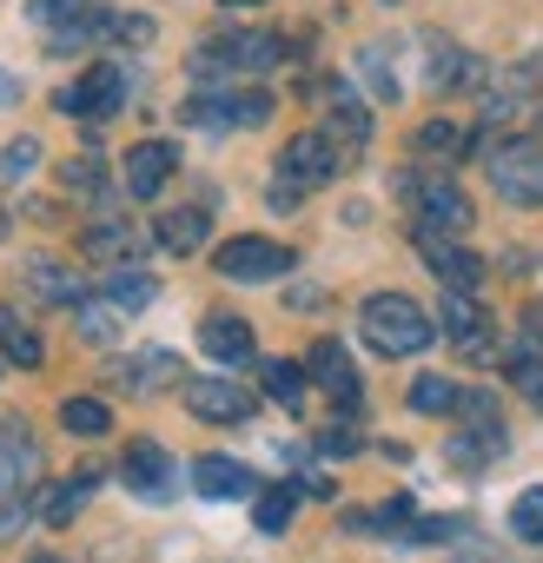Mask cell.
I'll return each mask as SVG.
<instances>
[{
  "mask_svg": "<svg viewBox=\"0 0 543 563\" xmlns=\"http://www.w3.org/2000/svg\"><path fill=\"white\" fill-rule=\"evenodd\" d=\"M398 199L411 206V239H464L477 219L451 173H398Z\"/></svg>",
  "mask_w": 543,
  "mask_h": 563,
  "instance_id": "1",
  "label": "cell"
},
{
  "mask_svg": "<svg viewBox=\"0 0 543 563\" xmlns=\"http://www.w3.org/2000/svg\"><path fill=\"white\" fill-rule=\"evenodd\" d=\"M358 332H365V345L385 352V358H418V352L437 339V319H431L418 299H405V292H372V299L358 306Z\"/></svg>",
  "mask_w": 543,
  "mask_h": 563,
  "instance_id": "2",
  "label": "cell"
},
{
  "mask_svg": "<svg viewBox=\"0 0 543 563\" xmlns=\"http://www.w3.org/2000/svg\"><path fill=\"white\" fill-rule=\"evenodd\" d=\"M286 60V34H272V27H252V34H219L192 54V74L199 80H245V74H272Z\"/></svg>",
  "mask_w": 543,
  "mask_h": 563,
  "instance_id": "3",
  "label": "cell"
},
{
  "mask_svg": "<svg viewBox=\"0 0 543 563\" xmlns=\"http://www.w3.org/2000/svg\"><path fill=\"white\" fill-rule=\"evenodd\" d=\"M27 21L54 41V54H74V47H87L113 27L107 0H27Z\"/></svg>",
  "mask_w": 543,
  "mask_h": 563,
  "instance_id": "4",
  "label": "cell"
},
{
  "mask_svg": "<svg viewBox=\"0 0 543 563\" xmlns=\"http://www.w3.org/2000/svg\"><path fill=\"white\" fill-rule=\"evenodd\" d=\"M484 153H490V186L510 206H543V140H490L484 133Z\"/></svg>",
  "mask_w": 543,
  "mask_h": 563,
  "instance_id": "5",
  "label": "cell"
},
{
  "mask_svg": "<svg viewBox=\"0 0 543 563\" xmlns=\"http://www.w3.org/2000/svg\"><path fill=\"white\" fill-rule=\"evenodd\" d=\"M292 265H299V258H292V245L258 239V232L225 239V245L212 252V272H219V278H232V286H265V278H286Z\"/></svg>",
  "mask_w": 543,
  "mask_h": 563,
  "instance_id": "6",
  "label": "cell"
},
{
  "mask_svg": "<svg viewBox=\"0 0 543 563\" xmlns=\"http://www.w3.org/2000/svg\"><path fill=\"white\" fill-rule=\"evenodd\" d=\"M503 451V418L490 391H457V438H451V464H490Z\"/></svg>",
  "mask_w": 543,
  "mask_h": 563,
  "instance_id": "7",
  "label": "cell"
},
{
  "mask_svg": "<svg viewBox=\"0 0 543 563\" xmlns=\"http://www.w3.org/2000/svg\"><path fill=\"white\" fill-rule=\"evenodd\" d=\"M67 120H113L120 107H126V67L120 60H93L87 67V80H74V87H60V100H54Z\"/></svg>",
  "mask_w": 543,
  "mask_h": 563,
  "instance_id": "8",
  "label": "cell"
},
{
  "mask_svg": "<svg viewBox=\"0 0 543 563\" xmlns=\"http://www.w3.org/2000/svg\"><path fill=\"white\" fill-rule=\"evenodd\" d=\"M345 173V153L332 146V133H299V140H286V153H279V186H292V192H319V186H332Z\"/></svg>",
  "mask_w": 543,
  "mask_h": 563,
  "instance_id": "9",
  "label": "cell"
},
{
  "mask_svg": "<svg viewBox=\"0 0 543 563\" xmlns=\"http://www.w3.org/2000/svg\"><path fill=\"white\" fill-rule=\"evenodd\" d=\"M120 477H126V490L133 497H146V504H173V490H179V464L153 444V438H140V444H126V457H120Z\"/></svg>",
  "mask_w": 543,
  "mask_h": 563,
  "instance_id": "10",
  "label": "cell"
},
{
  "mask_svg": "<svg viewBox=\"0 0 543 563\" xmlns=\"http://www.w3.org/2000/svg\"><path fill=\"white\" fill-rule=\"evenodd\" d=\"M186 411L206 424H245L258 411V398L239 378H186Z\"/></svg>",
  "mask_w": 543,
  "mask_h": 563,
  "instance_id": "11",
  "label": "cell"
},
{
  "mask_svg": "<svg viewBox=\"0 0 543 563\" xmlns=\"http://www.w3.org/2000/svg\"><path fill=\"white\" fill-rule=\"evenodd\" d=\"M437 332H444L451 345H464L470 358H490V319H484L477 292H444V306H437Z\"/></svg>",
  "mask_w": 543,
  "mask_h": 563,
  "instance_id": "12",
  "label": "cell"
},
{
  "mask_svg": "<svg viewBox=\"0 0 543 563\" xmlns=\"http://www.w3.org/2000/svg\"><path fill=\"white\" fill-rule=\"evenodd\" d=\"M192 490H199V497H219V504H232V497H258V477H252L239 457H219V451H206V457H192Z\"/></svg>",
  "mask_w": 543,
  "mask_h": 563,
  "instance_id": "13",
  "label": "cell"
},
{
  "mask_svg": "<svg viewBox=\"0 0 543 563\" xmlns=\"http://www.w3.org/2000/svg\"><path fill=\"white\" fill-rule=\"evenodd\" d=\"M418 252H424L431 272L444 278V292H477V286H484V258L464 252L457 239H418Z\"/></svg>",
  "mask_w": 543,
  "mask_h": 563,
  "instance_id": "14",
  "label": "cell"
},
{
  "mask_svg": "<svg viewBox=\"0 0 543 563\" xmlns=\"http://www.w3.org/2000/svg\"><path fill=\"white\" fill-rule=\"evenodd\" d=\"M173 166H179V153H173L166 140H146V146H133V153H126V173H120V179H126V192H133V199H153V192L173 179Z\"/></svg>",
  "mask_w": 543,
  "mask_h": 563,
  "instance_id": "15",
  "label": "cell"
},
{
  "mask_svg": "<svg viewBox=\"0 0 543 563\" xmlns=\"http://www.w3.org/2000/svg\"><path fill=\"white\" fill-rule=\"evenodd\" d=\"M80 252L100 258V265H133L140 258V225L133 219H93L80 232Z\"/></svg>",
  "mask_w": 543,
  "mask_h": 563,
  "instance_id": "16",
  "label": "cell"
},
{
  "mask_svg": "<svg viewBox=\"0 0 543 563\" xmlns=\"http://www.w3.org/2000/svg\"><path fill=\"white\" fill-rule=\"evenodd\" d=\"M173 378H186V365H179L173 352H140V358L113 365V385H120V391H133V398H153V391H166Z\"/></svg>",
  "mask_w": 543,
  "mask_h": 563,
  "instance_id": "17",
  "label": "cell"
},
{
  "mask_svg": "<svg viewBox=\"0 0 543 563\" xmlns=\"http://www.w3.org/2000/svg\"><path fill=\"white\" fill-rule=\"evenodd\" d=\"M34 471H41V451H34V438H27V424H0V497L27 490Z\"/></svg>",
  "mask_w": 543,
  "mask_h": 563,
  "instance_id": "18",
  "label": "cell"
},
{
  "mask_svg": "<svg viewBox=\"0 0 543 563\" xmlns=\"http://www.w3.org/2000/svg\"><path fill=\"white\" fill-rule=\"evenodd\" d=\"M306 378H319L339 405H358V372H352V358H345V345H339V339H319V345H312Z\"/></svg>",
  "mask_w": 543,
  "mask_h": 563,
  "instance_id": "19",
  "label": "cell"
},
{
  "mask_svg": "<svg viewBox=\"0 0 543 563\" xmlns=\"http://www.w3.org/2000/svg\"><path fill=\"white\" fill-rule=\"evenodd\" d=\"M503 372H510V385H517V398H523L530 411H543V345H536L530 332L503 345Z\"/></svg>",
  "mask_w": 543,
  "mask_h": 563,
  "instance_id": "20",
  "label": "cell"
},
{
  "mask_svg": "<svg viewBox=\"0 0 543 563\" xmlns=\"http://www.w3.org/2000/svg\"><path fill=\"white\" fill-rule=\"evenodd\" d=\"M21 286H27L41 306H80V299H87L80 278H74L67 265H54V258H27V265H21Z\"/></svg>",
  "mask_w": 543,
  "mask_h": 563,
  "instance_id": "21",
  "label": "cell"
},
{
  "mask_svg": "<svg viewBox=\"0 0 543 563\" xmlns=\"http://www.w3.org/2000/svg\"><path fill=\"white\" fill-rule=\"evenodd\" d=\"M199 345H206V358H219V365H245V358H252V325L232 319V312H212V319L199 325Z\"/></svg>",
  "mask_w": 543,
  "mask_h": 563,
  "instance_id": "22",
  "label": "cell"
},
{
  "mask_svg": "<svg viewBox=\"0 0 543 563\" xmlns=\"http://www.w3.org/2000/svg\"><path fill=\"white\" fill-rule=\"evenodd\" d=\"M206 232H212V219L199 212V206H179V212H159V225H153V239L166 245V252H199L206 245Z\"/></svg>",
  "mask_w": 543,
  "mask_h": 563,
  "instance_id": "23",
  "label": "cell"
},
{
  "mask_svg": "<svg viewBox=\"0 0 543 563\" xmlns=\"http://www.w3.org/2000/svg\"><path fill=\"white\" fill-rule=\"evenodd\" d=\"M93 484H100V477H93V471H74V477H60V484H54V490H47V497H41V517H47V523H54V530H67V523H74V517H80V504H87V497H93Z\"/></svg>",
  "mask_w": 543,
  "mask_h": 563,
  "instance_id": "24",
  "label": "cell"
},
{
  "mask_svg": "<svg viewBox=\"0 0 543 563\" xmlns=\"http://www.w3.org/2000/svg\"><path fill=\"white\" fill-rule=\"evenodd\" d=\"M292 517H299V484H272V490H258V504H252L258 537H286Z\"/></svg>",
  "mask_w": 543,
  "mask_h": 563,
  "instance_id": "25",
  "label": "cell"
},
{
  "mask_svg": "<svg viewBox=\"0 0 543 563\" xmlns=\"http://www.w3.org/2000/svg\"><path fill=\"white\" fill-rule=\"evenodd\" d=\"M424 47L437 54V60H431V87H437V93H451V87H470V80H477V60H470L464 47H451V41H437V34H424Z\"/></svg>",
  "mask_w": 543,
  "mask_h": 563,
  "instance_id": "26",
  "label": "cell"
},
{
  "mask_svg": "<svg viewBox=\"0 0 543 563\" xmlns=\"http://www.w3.org/2000/svg\"><path fill=\"white\" fill-rule=\"evenodd\" d=\"M258 378H265V398H272V405H286V411L306 405V365H292V358H265Z\"/></svg>",
  "mask_w": 543,
  "mask_h": 563,
  "instance_id": "27",
  "label": "cell"
},
{
  "mask_svg": "<svg viewBox=\"0 0 543 563\" xmlns=\"http://www.w3.org/2000/svg\"><path fill=\"white\" fill-rule=\"evenodd\" d=\"M120 319H126V312H120L113 299H80V306H74V332H80L87 345H113V339H120Z\"/></svg>",
  "mask_w": 543,
  "mask_h": 563,
  "instance_id": "28",
  "label": "cell"
},
{
  "mask_svg": "<svg viewBox=\"0 0 543 563\" xmlns=\"http://www.w3.org/2000/svg\"><path fill=\"white\" fill-rule=\"evenodd\" d=\"M107 299H113L120 312H140V306H153V278H146L140 265H113V272H107Z\"/></svg>",
  "mask_w": 543,
  "mask_h": 563,
  "instance_id": "29",
  "label": "cell"
},
{
  "mask_svg": "<svg viewBox=\"0 0 543 563\" xmlns=\"http://www.w3.org/2000/svg\"><path fill=\"white\" fill-rule=\"evenodd\" d=\"M0 352H8V365H21V372H34V365H41V339H34L8 306H0Z\"/></svg>",
  "mask_w": 543,
  "mask_h": 563,
  "instance_id": "30",
  "label": "cell"
},
{
  "mask_svg": "<svg viewBox=\"0 0 543 563\" xmlns=\"http://www.w3.org/2000/svg\"><path fill=\"white\" fill-rule=\"evenodd\" d=\"M60 424H67L74 438H107V431H113V411H107L100 398H67V405H60Z\"/></svg>",
  "mask_w": 543,
  "mask_h": 563,
  "instance_id": "31",
  "label": "cell"
},
{
  "mask_svg": "<svg viewBox=\"0 0 543 563\" xmlns=\"http://www.w3.org/2000/svg\"><path fill=\"white\" fill-rule=\"evenodd\" d=\"M325 133H332V146H339V140H352V153H358V146L372 140V113H365L358 100H339V107H332V126H325ZM339 153H345V146H339Z\"/></svg>",
  "mask_w": 543,
  "mask_h": 563,
  "instance_id": "32",
  "label": "cell"
},
{
  "mask_svg": "<svg viewBox=\"0 0 543 563\" xmlns=\"http://www.w3.org/2000/svg\"><path fill=\"white\" fill-rule=\"evenodd\" d=\"M411 411H457V378L424 372V378L411 385Z\"/></svg>",
  "mask_w": 543,
  "mask_h": 563,
  "instance_id": "33",
  "label": "cell"
},
{
  "mask_svg": "<svg viewBox=\"0 0 543 563\" xmlns=\"http://www.w3.org/2000/svg\"><path fill=\"white\" fill-rule=\"evenodd\" d=\"M510 537H523V543H543V484H530V490L510 504Z\"/></svg>",
  "mask_w": 543,
  "mask_h": 563,
  "instance_id": "34",
  "label": "cell"
},
{
  "mask_svg": "<svg viewBox=\"0 0 543 563\" xmlns=\"http://www.w3.org/2000/svg\"><path fill=\"white\" fill-rule=\"evenodd\" d=\"M34 166H41V140H27V133H21L14 146H0V186H14V179H27Z\"/></svg>",
  "mask_w": 543,
  "mask_h": 563,
  "instance_id": "35",
  "label": "cell"
},
{
  "mask_svg": "<svg viewBox=\"0 0 543 563\" xmlns=\"http://www.w3.org/2000/svg\"><path fill=\"white\" fill-rule=\"evenodd\" d=\"M358 74H365V87H372L378 100H398V74H391L385 47H365V54H358Z\"/></svg>",
  "mask_w": 543,
  "mask_h": 563,
  "instance_id": "36",
  "label": "cell"
},
{
  "mask_svg": "<svg viewBox=\"0 0 543 563\" xmlns=\"http://www.w3.org/2000/svg\"><path fill=\"white\" fill-rule=\"evenodd\" d=\"M225 107H232V126H265L272 120V93H258V87L225 93Z\"/></svg>",
  "mask_w": 543,
  "mask_h": 563,
  "instance_id": "37",
  "label": "cell"
},
{
  "mask_svg": "<svg viewBox=\"0 0 543 563\" xmlns=\"http://www.w3.org/2000/svg\"><path fill=\"white\" fill-rule=\"evenodd\" d=\"M60 186H67V192H107V166H100L93 153H80V159L60 166Z\"/></svg>",
  "mask_w": 543,
  "mask_h": 563,
  "instance_id": "38",
  "label": "cell"
},
{
  "mask_svg": "<svg viewBox=\"0 0 543 563\" xmlns=\"http://www.w3.org/2000/svg\"><path fill=\"white\" fill-rule=\"evenodd\" d=\"M418 146H424V153H464L470 140H464V126H451V120H431V126H418Z\"/></svg>",
  "mask_w": 543,
  "mask_h": 563,
  "instance_id": "39",
  "label": "cell"
},
{
  "mask_svg": "<svg viewBox=\"0 0 543 563\" xmlns=\"http://www.w3.org/2000/svg\"><path fill=\"white\" fill-rule=\"evenodd\" d=\"M113 41H126V47H146L153 41V21H140V14H113V27H107Z\"/></svg>",
  "mask_w": 543,
  "mask_h": 563,
  "instance_id": "40",
  "label": "cell"
},
{
  "mask_svg": "<svg viewBox=\"0 0 543 563\" xmlns=\"http://www.w3.org/2000/svg\"><path fill=\"white\" fill-rule=\"evenodd\" d=\"M319 451H325V457H352V451H358V431H345V424H332V431L319 438Z\"/></svg>",
  "mask_w": 543,
  "mask_h": 563,
  "instance_id": "41",
  "label": "cell"
},
{
  "mask_svg": "<svg viewBox=\"0 0 543 563\" xmlns=\"http://www.w3.org/2000/svg\"><path fill=\"white\" fill-rule=\"evenodd\" d=\"M27 517H34V504H27V497H8V504H0V537H14Z\"/></svg>",
  "mask_w": 543,
  "mask_h": 563,
  "instance_id": "42",
  "label": "cell"
},
{
  "mask_svg": "<svg viewBox=\"0 0 543 563\" xmlns=\"http://www.w3.org/2000/svg\"><path fill=\"white\" fill-rule=\"evenodd\" d=\"M523 332H530V339H536V345H543V299H536V306H530V312H523Z\"/></svg>",
  "mask_w": 543,
  "mask_h": 563,
  "instance_id": "43",
  "label": "cell"
},
{
  "mask_svg": "<svg viewBox=\"0 0 543 563\" xmlns=\"http://www.w3.org/2000/svg\"><path fill=\"white\" fill-rule=\"evenodd\" d=\"M8 100H21V87H14L8 74H0V107H8Z\"/></svg>",
  "mask_w": 543,
  "mask_h": 563,
  "instance_id": "44",
  "label": "cell"
},
{
  "mask_svg": "<svg viewBox=\"0 0 543 563\" xmlns=\"http://www.w3.org/2000/svg\"><path fill=\"white\" fill-rule=\"evenodd\" d=\"M27 563H67V556H47V550H41V556H27Z\"/></svg>",
  "mask_w": 543,
  "mask_h": 563,
  "instance_id": "45",
  "label": "cell"
},
{
  "mask_svg": "<svg viewBox=\"0 0 543 563\" xmlns=\"http://www.w3.org/2000/svg\"><path fill=\"white\" fill-rule=\"evenodd\" d=\"M219 8H258V0H219Z\"/></svg>",
  "mask_w": 543,
  "mask_h": 563,
  "instance_id": "46",
  "label": "cell"
},
{
  "mask_svg": "<svg viewBox=\"0 0 543 563\" xmlns=\"http://www.w3.org/2000/svg\"><path fill=\"white\" fill-rule=\"evenodd\" d=\"M464 563H484V556H464Z\"/></svg>",
  "mask_w": 543,
  "mask_h": 563,
  "instance_id": "47",
  "label": "cell"
},
{
  "mask_svg": "<svg viewBox=\"0 0 543 563\" xmlns=\"http://www.w3.org/2000/svg\"><path fill=\"white\" fill-rule=\"evenodd\" d=\"M391 8H398V0H391Z\"/></svg>",
  "mask_w": 543,
  "mask_h": 563,
  "instance_id": "48",
  "label": "cell"
}]
</instances>
